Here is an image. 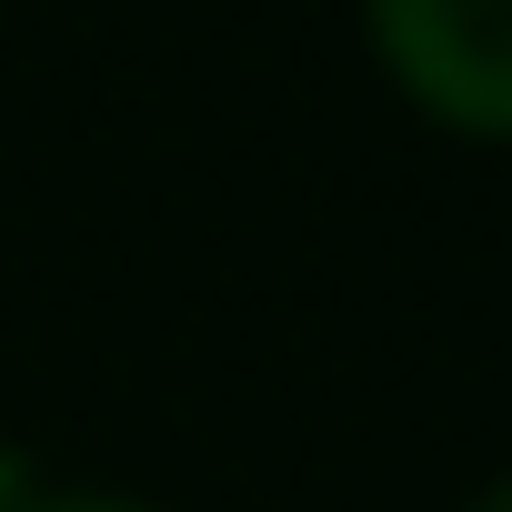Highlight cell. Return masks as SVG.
<instances>
[{
    "label": "cell",
    "mask_w": 512,
    "mask_h": 512,
    "mask_svg": "<svg viewBox=\"0 0 512 512\" xmlns=\"http://www.w3.org/2000/svg\"><path fill=\"white\" fill-rule=\"evenodd\" d=\"M382 81L452 141H512V0H362Z\"/></svg>",
    "instance_id": "1"
},
{
    "label": "cell",
    "mask_w": 512,
    "mask_h": 512,
    "mask_svg": "<svg viewBox=\"0 0 512 512\" xmlns=\"http://www.w3.org/2000/svg\"><path fill=\"white\" fill-rule=\"evenodd\" d=\"M21 512H161V502L111 492V482H31V492H21Z\"/></svg>",
    "instance_id": "2"
},
{
    "label": "cell",
    "mask_w": 512,
    "mask_h": 512,
    "mask_svg": "<svg viewBox=\"0 0 512 512\" xmlns=\"http://www.w3.org/2000/svg\"><path fill=\"white\" fill-rule=\"evenodd\" d=\"M31 482H41V472L21 462V442H0V512H21V492H31Z\"/></svg>",
    "instance_id": "3"
},
{
    "label": "cell",
    "mask_w": 512,
    "mask_h": 512,
    "mask_svg": "<svg viewBox=\"0 0 512 512\" xmlns=\"http://www.w3.org/2000/svg\"><path fill=\"white\" fill-rule=\"evenodd\" d=\"M462 512H512V472H492V482H482V492H472Z\"/></svg>",
    "instance_id": "4"
}]
</instances>
